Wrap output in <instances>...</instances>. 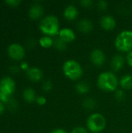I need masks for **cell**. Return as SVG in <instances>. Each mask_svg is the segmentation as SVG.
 Returning a JSON list of instances; mask_svg holds the SVG:
<instances>
[{
  "mask_svg": "<svg viewBox=\"0 0 132 133\" xmlns=\"http://www.w3.org/2000/svg\"><path fill=\"white\" fill-rule=\"evenodd\" d=\"M71 133H89V131L86 128L82 127V126H78L74 128Z\"/></svg>",
  "mask_w": 132,
  "mask_h": 133,
  "instance_id": "27",
  "label": "cell"
},
{
  "mask_svg": "<svg viewBox=\"0 0 132 133\" xmlns=\"http://www.w3.org/2000/svg\"><path fill=\"white\" fill-rule=\"evenodd\" d=\"M64 75L70 80H78L83 74V69L79 62L74 59L66 60L62 65Z\"/></svg>",
  "mask_w": 132,
  "mask_h": 133,
  "instance_id": "3",
  "label": "cell"
},
{
  "mask_svg": "<svg viewBox=\"0 0 132 133\" xmlns=\"http://www.w3.org/2000/svg\"><path fill=\"white\" fill-rule=\"evenodd\" d=\"M125 58L121 55H115L110 61V68L114 72L120 71L125 64Z\"/></svg>",
  "mask_w": 132,
  "mask_h": 133,
  "instance_id": "11",
  "label": "cell"
},
{
  "mask_svg": "<svg viewBox=\"0 0 132 133\" xmlns=\"http://www.w3.org/2000/svg\"><path fill=\"white\" fill-rule=\"evenodd\" d=\"M44 14V8L39 3L33 4L29 9V16L33 20L40 19Z\"/></svg>",
  "mask_w": 132,
  "mask_h": 133,
  "instance_id": "12",
  "label": "cell"
},
{
  "mask_svg": "<svg viewBox=\"0 0 132 133\" xmlns=\"http://www.w3.org/2000/svg\"><path fill=\"white\" fill-rule=\"evenodd\" d=\"M97 87L106 92H114L117 90L119 84V80L117 76L110 71H106L101 72L96 80Z\"/></svg>",
  "mask_w": 132,
  "mask_h": 133,
  "instance_id": "1",
  "label": "cell"
},
{
  "mask_svg": "<svg viewBox=\"0 0 132 133\" xmlns=\"http://www.w3.org/2000/svg\"><path fill=\"white\" fill-rule=\"evenodd\" d=\"M91 62L96 66H102L106 62V55L100 48L93 49L89 55Z\"/></svg>",
  "mask_w": 132,
  "mask_h": 133,
  "instance_id": "8",
  "label": "cell"
},
{
  "mask_svg": "<svg viewBox=\"0 0 132 133\" xmlns=\"http://www.w3.org/2000/svg\"><path fill=\"white\" fill-rule=\"evenodd\" d=\"M97 103L95 98L91 97H87L84 98V100L82 102V106L83 108L88 111H92L96 108Z\"/></svg>",
  "mask_w": 132,
  "mask_h": 133,
  "instance_id": "18",
  "label": "cell"
},
{
  "mask_svg": "<svg viewBox=\"0 0 132 133\" xmlns=\"http://www.w3.org/2000/svg\"><path fill=\"white\" fill-rule=\"evenodd\" d=\"M54 48L59 51H65L67 49V43L62 41L60 37H57L54 39Z\"/></svg>",
  "mask_w": 132,
  "mask_h": 133,
  "instance_id": "21",
  "label": "cell"
},
{
  "mask_svg": "<svg viewBox=\"0 0 132 133\" xmlns=\"http://www.w3.org/2000/svg\"><path fill=\"white\" fill-rule=\"evenodd\" d=\"M19 69H20V67H18L17 65H11L9 67V71L10 72L13 73V74H16V73H18L19 72Z\"/></svg>",
  "mask_w": 132,
  "mask_h": 133,
  "instance_id": "32",
  "label": "cell"
},
{
  "mask_svg": "<svg viewBox=\"0 0 132 133\" xmlns=\"http://www.w3.org/2000/svg\"><path fill=\"white\" fill-rule=\"evenodd\" d=\"M26 75L27 77L33 82H39L43 78V72L37 67L30 68L26 71Z\"/></svg>",
  "mask_w": 132,
  "mask_h": 133,
  "instance_id": "15",
  "label": "cell"
},
{
  "mask_svg": "<svg viewBox=\"0 0 132 133\" xmlns=\"http://www.w3.org/2000/svg\"><path fill=\"white\" fill-rule=\"evenodd\" d=\"M8 55L14 60H21L25 55V50L19 44H12L8 48Z\"/></svg>",
  "mask_w": 132,
  "mask_h": 133,
  "instance_id": "7",
  "label": "cell"
},
{
  "mask_svg": "<svg viewBox=\"0 0 132 133\" xmlns=\"http://www.w3.org/2000/svg\"><path fill=\"white\" fill-rule=\"evenodd\" d=\"M36 44H37V42H36V41L33 38H30L26 41V46H27V48L29 49L34 48L36 47Z\"/></svg>",
  "mask_w": 132,
  "mask_h": 133,
  "instance_id": "29",
  "label": "cell"
},
{
  "mask_svg": "<svg viewBox=\"0 0 132 133\" xmlns=\"http://www.w3.org/2000/svg\"><path fill=\"white\" fill-rule=\"evenodd\" d=\"M75 90L80 95H85L90 90L89 84L86 81H80L75 85Z\"/></svg>",
  "mask_w": 132,
  "mask_h": 133,
  "instance_id": "17",
  "label": "cell"
},
{
  "mask_svg": "<svg viewBox=\"0 0 132 133\" xmlns=\"http://www.w3.org/2000/svg\"><path fill=\"white\" fill-rule=\"evenodd\" d=\"M64 17L69 21L75 20L78 16H79V11L78 9L74 5H68L65 7L63 12Z\"/></svg>",
  "mask_w": 132,
  "mask_h": 133,
  "instance_id": "14",
  "label": "cell"
},
{
  "mask_svg": "<svg viewBox=\"0 0 132 133\" xmlns=\"http://www.w3.org/2000/svg\"><path fill=\"white\" fill-rule=\"evenodd\" d=\"M4 110H5V107H4V104L0 101V115L1 114H2L3 113V111H4Z\"/></svg>",
  "mask_w": 132,
  "mask_h": 133,
  "instance_id": "35",
  "label": "cell"
},
{
  "mask_svg": "<svg viewBox=\"0 0 132 133\" xmlns=\"http://www.w3.org/2000/svg\"><path fill=\"white\" fill-rule=\"evenodd\" d=\"M96 7L100 11H104L108 8V2L104 0H100L96 3Z\"/></svg>",
  "mask_w": 132,
  "mask_h": 133,
  "instance_id": "24",
  "label": "cell"
},
{
  "mask_svg": "<svg viewBox=\"0 0 132 133\" xmlns=\"http://www.w3.org/2000/svg\"><path fill=\"white\" fill-rule=\"evenodd\" d=\"M42 89H43V90H44V92H46V93L50 92V91L52 90V89H53V83H52L51 80H49V79L45 80V81L43 83V84H42Z\"/></svg>",
  "mask_w": 132,
  "mask_h": 133,
  "instance_id": "23",
  "label": "cell"
},
{
  "mask_svg": "<svg viewBox=\"0 0 132 133\" xmlns=\"http://www.w3.org/2000/svg\"><path fill=\"white\" fill-rule=\"evenodd\" d=\"M9 6L11 7H16L20 4V1L19 0H6L5 2Z\"/></svg>",
  "mask_w": 132,
  "mask_h": 133,
  "instance_id": "30",
  "label": "cell"
},
{
  "mask_svg": "<svg viewBox=\"0 0 132 133\" xmlns=\"http://www.w3.org/2000/svg\"><path fill=\"white\" fill-rule=\"evenodd\" d=\"M36 102H37V104L38 105L43 106V105H44L47 103V99L44 96H38V97H37Z\"/></svg>",
  "mask_w": 132,
  "mask_h": 133,
  "instance_id": "28",
  "label": "cell"
},
{
  "mask_svg": "<svg viewBox=\"0 0 132 133\" xmlns=\"http://www.w3.org/2000/svg\"><path fill=\"white\" fill-rule=\"evenodd\" d=\"M20 69H23V70H24V71H27V70L30 69L28 63L26 62H23L20 64Z\"/></svg>",
  "mask_w": 132,
  "mask_h": 133,
  "instance_id": "33",
  "label": "cell"
},
{
  "mask_svg": "<svg viewBox=\"0 0 132 133\" xmlns=\"http://www.w3.org/2000/svg\"><path fill=\"white\" fill-rule=\"evenodd\" d=\"M77 27L80 32L83 34H89L93 30V23L90 19L83 18L78 22Z\"/></svg>",
  "mask_w": 132,
  "mask_h": 133,
  "instance_id": "13",
  "label": "cell"
},
{
  "mask_svg": "<svg viewBox=\"0 0 132 133\" xmlns=\"http://www.w3.org/2000/svg\"><path fill=\"white\" fill-rule=\"evenodd\" d=\"M106 126L107 120L100 113H93L86 120V129L92 133L102 132Z\"/></svg>",
  "mask_w": 132,
  "mask_h": 133,
  "instance_id": "4",
  "label": "cell"
},
{
  "mask_svg": "<svg viewBox=\"0 0 132 133\" xmlns=\"http://www.w3.org/2000/svg\"><path fill=\"white\" fill-rule=\"evenodd\" d=\"M119 85L124 90H128L132 89V75L126 74L123 76L119 80Z\"/></svg>",
  "mask_w": 132,
  "mask_h": 133,
  "instance_id": "16",
  "label": "cell"
},
{
  "mask_svg": "<svg viewBox=\"0 0 132 133\" xmlns=\"http://www.w3.org/2000/svg\"><path fill=\"white\" fill-rule=\"evenodd\" d=\"M79 4L83 7V8H91L93 5L94 4V2L92 0H81L79 2Z\"/></svg>",
  "mask_w": 132,
  "mask_h": 133,
  "instance_id": "26",
  "label": "cell"
},
{
  "mask_svg": "<svg viewBox=\"0 0 132 133\" xmlns=\"http://www.w3.org/2000/svg\"><path fill=\"white\" fill-rule=\"evenodd\" d=\"M131 9H132V3H131Z\"/></svg>",
  "mask_w": 132,
  "mask_h": 133,
  "instance_id": "36",
  "label": "cell"
},
{
  "mask_svg": "<svg viewBox=\"0 0 132 133\" xmlns=\"http://www.w3.org/2000/svg\"><path fill=\"white\" fill-rule=\"evenodd\" d=\"M23 97L24 100L28 102V103H33V101H36L37 97H36V93L33 89L32 88H26L23 90Z\"/></svg>",
  "mask_w": 132,
  "mask_h": 133,
  "instance_id": "19",
  "label": "cell"
},
{
  "mask_svg": "<svg viewBox=\"0 0 132 133\" xmlns=\"http://www.w3.org/2000/svg\"><path fill=\"white\" fill-rule=\"evenodd\" d=\"M7 104H8L9 109L10 111H14L15 110H16V108H17V107H18L17 102H16L14 99H12V98L9 100V101L7 103Z\"/></svg>",
  "mask_w": 132,
  "mask_h": 133,
  "instance_id": "25",
  "label": "cell"
},
{
  "mask_svg": "<svg viewBox=\"0 0 132 133\" xmlns=\"http://www.w3.org/2000/svg\"><path fill=\"white\" fill-rule=\"evenodd\" d=\"M125 60H126V62L128 63V65L132 68V51L127 54V55L125 57Z\"/></svg>",
  "mask_w": 132,
  "mask_h": 133,
  "instance_id": "31",
  "label": "cell"
},
{
  "mask_svg": "<svg viewBox=\"0 0 132 133\" xmlns=\"http://www.w3.org/2000/svg\"><path fill=\"white\" fill-rule=\"evenodd\" d=\"M39 28L44 34L49 37L58 35L61 30L59 20L58 17L54 15H48L45 16L40 21Z\"/></svg>",
  "mask_w": 132,
  "mask_h": 133,
  "instance_id": "2",
  "label": "cell"
},
{
  "mask_svg": "<svg viewBox=\"0 0 132 133\" xmlns=\"http://www.w3.org/2000/svg\"><path fill=\"white\" fill-rule=\"evenodd\" d=\"M100 24L103 30L107 31H110L116 27L117 23L114 16L110 15H104L100 18Z\"/></svg>",
  "mask_w": 132,
  "mask_h": 133,
  "instance_id": "9",
  "label": "cell"
},
{
  "mask_svg": "<svg viewBox=\"0 0 132 133\" xmlns=\"http://www.w3.org/2000/svg\"><path fill=\"white\" fill-rule=\"evenodd\" d=\"M50 133H68L65 129H54L52 131H51Z\"/></svg>",
  "mask_w": 132,
  "mask_h": 133,
  "instance_id": "34",
  "label": "cell"
},
{
  "mask_svg": "<svg viewBox=\"0 0 132 133\" xmlns=\"http://www.w3.org/2000/svg\"><path fill=\"white\" fill-rule=\"evenodd\" d=\"M58 37H60L62 41H64L65 43H70L72 42L75 40L76 38V35L75 31L68 27H65L60 30L58 35Z\"/></svg>",
  "mask_w": 132,
  "mask_h": 133,
  "instance_id": "10",
  "label": "cell"
},
{
  "mask_svg": "<svg viewBox=\"0 0 132 133\" xmlns=\"http://www.w3.org/2000/svg\"><path fill=\"white\" fill-rule=\"evenodd\" d=\"M114 96H115L116 100H117V101H119V102L123 101L125 99V97H126L125 92H124V90H122V89L117 90L115 91V94H114Z\"/></svg>",
  "mask_w": 132,
  "mask_h": 133,
  "instance_id": "22",
  "label": "cell"
},
{
  "mask_svg": "<svg viewBox=\"0 0 132 133\" xmlns=\"http://www.w3.org/2000/svg\"><path fill=\"white\" fill-rule=\"evenodd\" d=\"M39 44L41 47L44 48H51V46H53L54 44V39L51 37L49 36H43L40 38L39 40Z\"/></svg>",
  "mask_w": 132,
  "mask_h": 133,
  "instance_id": "20",
  "label": "cell"
},
{
  "mask_svg": "<svg viewBox=\"0 0 132 133\" xmlns=\"http://www.w3.org/2000/svg\"><path fill=\"white\" fill-rule=\"evenodd\" d=\"M16 83L14 80L10 77H5L0 81V92L7 96L11 97L15 91Z\"/></svg>",
  "mask_w": 132,
  "mask_h": 133,
  "instance_id": "6",
  "label": "cell"
},
{
  "mask_svg": "<svg viewBox=\"0 0 132 133\" xmlns=\"http://www.w3.org/2000/svg\"><path fill=\"white\" fill-rule=\"evenodd\" d=\"M115 48L121 52H130L132 51V30H124L119 33L114 41Z\"/></svg>",
  "mask_w": 132,
  "mask_h": 133,
  "instance_id": "5",
  "label": "cell"
}]
</instances>
